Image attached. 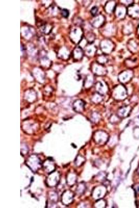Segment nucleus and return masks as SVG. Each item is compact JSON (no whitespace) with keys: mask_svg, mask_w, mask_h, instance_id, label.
Instances as JSON below:
<instances>
[{"mask_svg":"<svg viewBox=\"0 0 139 208\" xmlns=\"http://www.w3.org/2000/svg\"><path fill=\"white\" fill-rule=\"evenodd\" d=\"M127 13L131 18L136 19H139V5L131 4L128 6Z\"/></svg>","mask_w":139,"mask_h":208,"instance_id":"nucleus-1","label":"nucleus"},{"mask_svg":"<svg viewBox=\"0 0 139 208\" xmlns=\"http://www.w3.org/2000/svg\"><path fill=\"white\" fill-rule=\"evenodd\" d=\"M126 90L122 86H118L115 88L114 92L115 98L117 100H123L126 95Z\"/></svg>","mask_w":139,"mask_h":208,"instance_id":"nucleus-2","label":"nucleus"},{"mask_svg":"<svg viewBox=\"0 0 139 208\" xmlns=\"http://www.w3.org/2000/svg\"><path fill=\"white\" fill-rule=\"evenodd\" d=\"M85 102L81 100L75 101L73 104V108L75 111L77 112H81L84 109Z\"/></svg>","mask_w":139,"mask_h":208,"instance_id":"nucleus-3","label":"nucleus"},{"mask_svg":"<svg viewBox=\"0 0 139 208\" xmlns=\"http://www.w3.org/2000/svg\"><path fill=\"white\" fill-rule=\"evenodd\" d=\"M96 91L98 94L101 95H103L107 93L108 88L106 85L103 84V83L99 82L96 85Z\"/></svg>","mask_w":139,"mask_h":208,"instance_id":"nucleus-4","label":"nucleus"},{"mask_svg":"<svg viewBox=\"0 0 139 208\" xmlns=\"http://www.w3.org/2000/svg\"><path fill=\"white\" fill-rule=\"evenodd\" d=\"M128 107L127 106L123 107L122 108H120L118 112V116L122 118L127 117L129 111V109Z\"/></svg>","mask_w":139,"mask_h":208,"instance_id":"nucleus-5","label":"nucleus"},{"mask_svg":"<svg viewBox=\"0 0 139 208\" xmlns=\"http://www.w3.org/2000/svg\"><path fill=\"white\" fill-rule=\"evenodd\" d=\"M63 16L66 18H67L69 15V12L67 10L64 9L62 11Z\"/></svg>","mask_w":139,"mask_h":208,"instance_id":"nucleus-6","label":"nucleus"},{"mask_svg":"<svg viewBox=\"0 0 139 208\" xmlns=\"http://www.w3.org/2000/svg\"><path fill=\"white\" fill-rule=\"evenodd\" d=\"M97 8L96 7H94L92 9L91 11V12L92 15H95L97 14Z\"/></svg>","mask_w":139,"mask_h":208,"instance_id":"nucleus-7","label":"nucleus"},{"mask_svg":"<svg viewBox=\"0 0 139 208\" xmlns=\"http://www.w3.org/2000/svg\"><path fill=\"white\" fill-rule=\"evenodd\" d=\"M138 35H139V26L138 28Z\"/></svg>","mask_w":139,"mask_h":208,"instance_id":"nucleus-8","label":"nucleus"}]
</instances>
